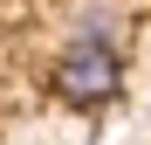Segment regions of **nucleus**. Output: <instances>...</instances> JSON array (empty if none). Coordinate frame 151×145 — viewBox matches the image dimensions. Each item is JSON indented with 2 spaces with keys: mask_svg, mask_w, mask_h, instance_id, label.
I'll use <instances>...</instances> for the list:
<instances>
[{
  "mask_svg": "<svg viewBox=\"0 0 151 145\" xmlns=\"http://www.w3.org/2000/svg\"><path fill=\"white\" fill-rule=\"evenodd\" d=\"M48 83L69 111H110L124 97V48L117 42H62L55 69H48Z\"/></svg>",
  "mask_w": 151,
  "mask_h": 145,
  "instance_id": "1",
  "label": "nucleus"
},
{
  "mask_svg": "<svg viewBox=\"0 0 151 145\" xmlns=\"http://www.w3.org/2000/svg\"><path fill=\"white\" fill-rule=\"evenodd\" d=\"M69 35H76V42H124V14L103 7V0H89V7L69 21Z\"/></svg>",
  "mask_w": 151,
  "mask_h": 145,
  "instance_id": "2",
  "label": "nucleus"
}]
</instances>
